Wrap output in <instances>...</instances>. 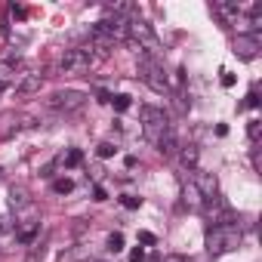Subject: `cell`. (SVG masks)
<instances>
[{
	"mask_svg": "<svg viewBox=\"0 0 262 262\" xmlns=\"http://www.w3.org/2000/svg\"><path fill=\"white\" fill-rule=\"evenodd\" d=\"M126 210H139V204H142V198H136V194H123V201H120Z\"/></svg>",
	"mask_w": 262,
	"mask_h": 262,
	"instance_id": "cell-19",
	"label": "cell"
},
{
	"mask_svg": "<svg viewBox=\"0 0 262 262\" xmlns=\"http://www.w3.org/2000/svg\"><path fill=\"white\" fill-rule=\"evenodd\" d=\"M111 105H114L117 111H126L133 102H129V96H123V93H120V96H111Z\"/></svg>",
	"mask_w": 262,
	"mask_h": 262,
	"instance_id": "cell-17",
	"label": "cell"
},
{
	"mask_svg": "<svg viewBox=\"0 0 262 262\" xmlns=\"http://www.w3.org/2000/svg\"><path fill=\"white\" fill-rule=\"evenodd\" d=\"M105 56H108V53H102L99 47L83 43V47H77V50H68V53L62 56L59 68H62L65 74H86V71L99 68V65L105 62Z\"/></svg>",
	"mask_w": 262,
	"mask_h": 262,
	"instance_id": "cell-1",
	"label": "cell"
},
{
	"mask_svg": "<svg viewBox=\"0 0 262 262\" xmlns=\"http://www.w3.org/2000/svg\"><path fill=\"white\" fill-rule=\"evenodd\" d=\"M139 71H142V80H145L155 93H167V90H170V80H167V74H164V68H161L158 59L139 53Z\"/></svg>",
	"mask_w": 262,
	"mask_h": 262,
	"instance_id": "cell-5",
	"label": "cell"
},
{
	"mask_svg": "<svg viewBox=\"0 0 262 262\" xmlns=\"http://www.w3.org/2000/svg\"><path fill=\"white\" fill-rule=\"evenodd\" d=\"M179 161H182L185 167H194V164H198V148H194V145H182Z\"/></svg>",
	"mask_w": 262,
	"mask_h": 262,
	"instance_id": "cell-13",
	"label": "cell"
},
{
	"mask_svg": "<svg viewBox=\"0 0 262 262\" xmlns=\"http://www.w3.org/2000/svg\"><path fill=\"white\" fill-rule=\"evenodd\" d=\"M222 86L228 90V86H234V74H228V71H222Z\"/></svg>",
	"mask_w": 262,
	"mask_h": 262,
	"instance_id": "cell-25",
	"label": "cell"
},
{
	"mask_svg": "<svg viewBox=\"0 0 262 262\" xmlns=\"http://www.w3.org/2000/svg\"><path fill=\"white\" fill-rule=\"evenodd\" d=\"M80 161H83V155H80L77 148H71V151H65V155H62V164H65V167H77Z\"/></svg>",
	"mask_w": 262,
	"mask_h": 262,
	"instance_id": "cell-14",
	"label": "cell"
},
{
	"mask_svg": "<svg viewBox=\"0 0 262 262\" xmlns=\"http://www.w3.org/2000/svg\"><path fill=\"white\" fill-rule=\"evenodd\" d=\"M142 133H145V139L151 145H158L170 133V120H167V114L161 108H151V105L142 108Z\"/></svg>",
	"mask_w": 262,
	"mask_h": 262,
	"instance_id": "cell-4",
	"label": "cell"
},
{
	"mask_svg": "<svg viewBox=\"0 0 262 262\" xmlns=\"http://www.w3.org/2000/svg\"><path fill=\"white\" fill-rule=\"evenodd\" d=\"M139 241H142L145 247H155V244H158V237H155L151 231H139Z\"/></svg>",
	"mask_w": 262,
	"mask_h": 262,
	"instance_id": "cell-22",
	"label": "cell"
},
{
	"mask_svg": "<svg viewBox=\"0 0 262 262\" xmlns=\"http://www.w3.org/2000/svg\"><path fill=\"white\" fill-rule=\"evenodd\" d=\"M40 86H43V74H25L19 80V86H16V96L19 99H31V96L40 93Z\"/></svg>",
	"mask_w": 262,
	"mask_h": 262,
	"instance_id": "cell-9",
	"label": "cell"
},
{
	"mask_svg": "<svg viewBox=\"0 0 262 262\" xmlns=\"http://www.w3.org/2000/svg\"><path fill=\"white\" fill-rule=\"evenodd\" d=\"M244 105H247V108H259V96H256V90H250V96H247Z\"/></svg>",
	"mask_w": 262,
	"mask_h": 262,
	"instance_id": "cell-24",
	"label": "cell"
},
{
	"mask_svg": "<svg viewBox=\"0 0 262 262\" xmlns=\"http://www.w3.org/2000/svg\"><path fill=\"white\" fill-rule=\"evenodd\" d=\"M93 198H96V201H105L108 194H105V188H102V185H96V188H93Z\"/></svg>",
	"mask_w": 262,
	"mask_h": 262,
	"instance_id": "cell-26",
	"label": "cell"
},
{
	"mask_svg": "<svg viewBox=\"0 0 262 262\" xmlns=\"http://www.w3.org/2000/svg\"><path fill=\"white\" fill-rule=\"evenodd\" d=\"M259 129H262V126H259V120H250V126H247V136H250L253 142L259 139Z\"/></svg>",
	"mask_w": 262,
	"mask_h": 262,
	"instance_id": "cell-21",
	"label": "cell"
},
{
	"mask_svg": "<svg viewBox=\"0 0 262 262\" xmlns=\"http://www.w3.org/2000/svg\"><path fill=\"white\" fill-rule=\"evenodd\" d=\"M191 182H194V188H198L204 198H213V194H216V179H213L210 173H194Z\"/></svg>",
	"mask_w": 262,
	"mask_h": 262,
	"instance_id": "cell-10",
	"label": "cell"
},
{
	"mask_svg": "<svg viewBox=\"0 0 262 262\" xmlns=\"http://www.w3.org/2000/svg\"><path fill=\"white\" fill-rule=\"evenodd\" d=\"M164 262H185V256H176V253H170V256H164Z\"/></svg>",
	"mask_w": 262,
	"mask_h": 262,
	"instance_id": "cell-27",
	"label": "cell"
},
{
	"mask_svg": "<svg viewBox=\"0 0 262 262\" xmlns=\"http://www.w3.org/2000/svg\"><path fill=\"white\" fill-rule=\"evenodd\" d=\"M86 99H90V96L80 93V90H59V93H53V96L47 99V105H50L53 111H59V114H74V111L83 108Z\"/></svg>",
	"mask_w": 262,
	"mask_h": 262,
	"instance_id": "cell-6",
	"label": "cell"
},
{
	"mask_svg": "<svg viewBox=\"0 0 262 262\" xmlns=\"http://www.w3.org/2000/svg\"><path fill=\"white\" fill-rule=\"evenodd\" d=\"M126 31H129V37H133L136 40V47L145 53V56H161L164 53V47H161V40H158V34L151 31V25L148 22H142V19H133V22H129L126 25Z\"/></svg>",
	"mask_w": 262,
	"mask_h": 262,
	"instance_id": "cell-3",
	"label": "cell"
},
{
	"mask_svg": "<svg viewBox=\"0 0 262 262\" xmlns=\"http://www.w3.org/2000/svg\"><path fill=\"white\" fill-rule=\"evenodd\" d=\"M182 201H185L188 207H194V210H201V204H204V194L194 188L191 179H182Z\"/></svg>",
	"mask_w": 262,
	"mask_h": 262,
	"instance_id": "cell-11",
	"label": "cell"
},
{
	"mask_svg": "<svg viewBox=\"0 0 262 262\" xmlns=\"http://www.w3.org/2000/svg\"><path fill=\"white\" fill-rule=\"evenodd\" d=\"M10 207H13L16 213H22V210H28V207H31V198H28V191H25L22 185L10 188Z\"/></svg>",
	"mask_w": 262,
	"mask_h": 262,
	"instance_id": "cell-12",
	"label": "cell"
},
{
	"mask_svg": "<svg viewBox=\"0 0 262 262\" xmlns=\"http://www.w3.org/2000/svg\"><path fill=\"white\" fill-rule=\"evenodd\" d=\"M129 262H145V250H142V247H136L133 253H129Z\"/></svg>",
	"mask_w": 262,
	"mask_h": 262,
	"instance_id": "cell-23",
	"label": "cell"
},
{
	"mask_svg": "<svg viewBox=\"0 0 262 262\" xmlns=\"http://www.w3.org/2000/svg\"><path fill=\"white\" fill-rule=\"evenodd\" d=\"M244 241L241 228L231 222V225H213L207 231V253L210 256H219V253H228V250H237Z\"/></svg>",
	"mask_w": 262,
	"mask_h": 262,
	"instance_id": "cell-2",
	"label": "cell"
},
{
	"mask_svg": "<svg viewBox=\"0 0 262 262\" xmlns=\"http://www.w3.org/2000/svg\"><path fill=\"white\" fill-rule=\"evenodd\" d=\"M234 53L241 59H256L259 56V34H237L234 37Z\"/></svg>",
	"mask_w": 262,
	"mask_h": 262,
	"instance_id": "cell-8",
	"label": "cell"
},
{
	"mask_svg": "<svg viewBox=\"0 0 262 262\" xmlns=\"http://www.w3.org/2000/svg\"><path fill=\"white\" fill-rule=\"evenodd\" d=\"M53 191H56V194H71V191H74V182H71V179H56V182H53Z\"/></svg>",
	"mask_w": 262,
	"mask_h": 262,
	"instance_id": "cell-15",
	"label": "cell"
},
{
	"mask_svg": "<svg viewBox=\"0 0 262 262\" xmlns=\"http://www.w3.org/2000/svg\"><path fill=\"white\" fill-rule=\"evenodd\" d=\"M96 155H99V158H102V161H105V158H114V155H117V148H114V145H111V142H102V145H99V148H96Z\"/></svg>",
	"mask_w": 262,
	"mask_h": 262,
	"instance_id": "cell-18",
	"label": "cell"
},
{
	"mask_svg": "<svg viewBox=\"0 0 262 262\" xmlns=\"http://www.w3.org/2000/svg\"><path fill=\"white\" fill-rule=\"evenodd\" d=\"M4 90H7V83H4V80H0V93H4Z\"/></svg>",
	"mask_w": 262,
	"mask_h": 262,
	"instance_id": "cell-28",
	"label": "cell"
},
{
	"mask_svg": "<svg viewBox=\"0 0 262 262\" xmlns=\"http://www.w3.org/2000/svg\"><path fill=\"white\" fill-rule=\"evenodd\" d=\"M16 225H13V216H0V234H10Z\"/></svg>",
	"mask_w": 262,
	"mask_h": 262,
	"instance_id": "cell-20",
	"label": "cell"
},
{
	"mask_svg": "<svg viewBox=\"0 0 262 262\" xmlns=\"http://www.w3.org/2000/svg\"><path fill=\"white\" fill-rule=\"evenodd\" d=\"M108 250H111V253H120V250H123V234H120V231L108 234Z\"/></svg>",
	"mask_w": 262,
	"mask_h": 262,
	"instance_id": "cell-16",
	"label": "cell"
},
{
	"mask_svg": "<svg viewBox=\"0 0 262 262\" xmlns=\"http://www.w3.org/2000/svg\"><path fill=\"white\" fill-rule=\"evenodd\" d=\"M201 210L207 213V219H210L213 225H231V210H228V204H225L219 194H213V198H204Z\"/></svg>",
	"mask_w": 262,
	"mask_h": 262,
	"instance_id": "cell-7",
	"label": "cell"
}]
</instances>
